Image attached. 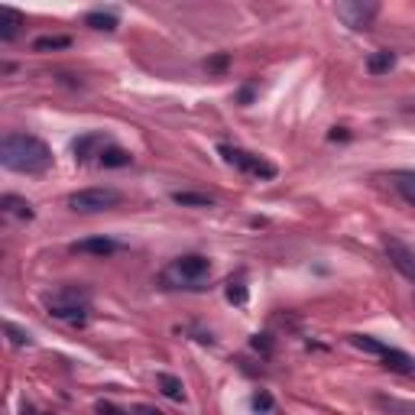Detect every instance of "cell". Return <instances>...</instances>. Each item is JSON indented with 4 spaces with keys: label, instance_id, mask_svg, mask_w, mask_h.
Masks as SVG:
<instances>
[{
    "label": "cell",
    "instance_id": "1",
    "mask_svg": "<svg viewBox=\"0 0 415 415\" xmlns=\"http://www.w3.org/2000/svg\"><path fill=\"white\" fill-rule=\"evenodd\" d=\"M52 150L45 146L33 133H7L0 140V162L10 172H23V176H39L45 169H52Z\"/></svg>",
    "mask_w": 415,
    "mask_h": 415
},
{
    "label": "cell",
    "instance_id": "2",
    "mask_svg": "<svg viewBox=\"0 0 415 415\" xmlns=\"http://www.w3.org/2000/svg\"><path fill=\"white\" fill-rule=\"evenodd\" d=\"M45 311L65 325H85L91 318V292L85 286H59L55 292L45 295Z\"/></svg>",
    "mask_w": 415,
    "mask_h": 415
},
{
    "label": "cell",
    "instance_id": "3",
    "mask_svg": "<svg viewBox=\"0 0 415 415\" xmlns=\"http://www.w3.org/2000/svg\"><path fill=\"white\" fill-rule=\"evenodd\" d=\"M351 344L360 347L363 353L380 357L383 367L393 370V373H399V377H412L415 373V357H409V353L399 351V347H389V344H383V341H377V337H370V335H351Z\"/></svg>",
    "mask_w": 415,
    "mask_h": 415
},
{
    "label": "cell",
    "instance_id": "4",
    "mask_svg": "<svg viewBox=\"0 0 415 415\" xmlns=\"http://www.w3.org/2000/svg\"><path fill=\"white\" fill-rule=\"evenodd\" d=\"M218 153H221V160L227 162V166H234L237 172H244V176L276 178V166L273 162H266L263 156H256V153H247V150H240V146H230V143H221Z\"/></svg>",
    "mask_w": 415,
    "mask_h": 415
},
{
    "label": "cell",
    "instance_id": "5",
    "mask_svg": "<svg viewBox=\"0 0 415 415\" xmlns=\"http://www.w3.org/2000/svg\"><path fill=\"white\" fill-rule=\"evenodd\" d=\"M120 202H124V195L117 192V188H81V192L69 195L71 211H85V214L107 211V208H117Z\"/></svg>",
    "mask_w": 415,
    "mask_h": 415
},
{
    "label": "cell",
    "instance_id": "6",
    "mask_svg": "<svg viewBox=\"0 0 415 415\" xmlns=\"http://www.w3.org/2000/svg\"><path fill=\"white\" fill-rule=\"evenodd\" d=\"M208 273H211V260H208V256H202V253H185V256H178V260H172V266L166 269L169 279H176V283H185V286L202 283Z\"/></svg>",
    "mask_w": 415,
    "mask_h": 415
},
{
    "label": "cell",
    "instance_id": "7",
    "mask_svg": "<svg viewBox=\"0 0 415 415\" xmlns=\"http://www.w3.org/2000/svg\"><path fill=\"white\" fill-rule=\"evenodd\" d=\"M383 250H386L389 263L396 266L409 283H415V250L409 247L406 240H399L396 234H383Z\"/></svg>",
    "mask_w": 415,
    "mask_h": 415
},
{
    "label": "cell",
    "instance_id": "8",
    "mask_svg": "<svg viewBox=\"0 0 415 415\" xmlns=\"http://www.w3.org/2000/svg\"><path fill=\"white\" fill-rule=\"evenodd\" d=\"M377 13H380V7H377V3H363V0H347V3H337V17L344 20L351 29L370 27Z\"/></svg>",
    "mask_w": 415,
    "mask_h": 415
},
{
    "label": "cell",
    "instance_id": "9",
    "mask_svg": "<svg viewBox=\"0 0 415 415\" xmlns=\"http://www.w3.org/2000/svg\"><path fill=\"white\" fill-rule=\"evenodd\" d=\"M107 146H111V143H107L104 133H85V136H78V140L71 143V153H75V162H81V166H85L91 156H97V160H101V153H104Z\"/></svg>",
    "mask_w": 415,
    "mask_h": 415
},
{
    "label": "cell",
    "instance_id": "10",
    "mask_svg": "<svg viewBox=\"0 0 415 415\" xmlns=\"http://www.w3.org/2000/svg\"><path fill=\"white\" fill-rule=\"evenodd\" d=\"M71 253H85V256H111V253H117L120 250V244L117 240H111V237H85V240H75L71 244Z\"/></svg>",
    "mask_w": 415,
    "mask_h": 415
},
{
    "label": "cell",
    "instance_id": "11",
    "mask_svg": "<svg viewBox=\"0 0 415 415\" xmlns=\"http://www.w3.org/2000/svg\"><path fill=\"white\" fill-rule=\"evenodd\" d=\"M20 27H23V17H20L13 7H0V39L3 43H13L20 36Z\"/></svg>",
    "mask_w": 415,
    "mask_h": 415
},
{
    "label": "cell",
    "instance_id": "12",
    "mask_svg": "<svg viewBox=\"0 0 415 415\" xmlns=\"http://www.w3.org/2000/svg\"><path fill=\"white\" fill-rule=\"evenodd\" d=\"M120 17H117V10H91L88 17H85V27L91 29H101V33H114Z\"/></svg>",
    "mask_w": 415,
    "mask_h": 415
},
{
    "label": "cell",
    "instance_id": "13",
    "mask_svg": "<svg viewBox=\"0 0 415 415\" xmlns=\"http://www.w3.org/2000/svg\"><path fill=\"white\" fill-rule=\"evenodd\" d=\"M393 65H396V52L393 49H377L367 59V71L370 75H386V71H393Z\"/></svg>",
    "mask_w": 415,
    "mask_h": 415
},
{
    "label": "cell",
    "instance_id": "14",
    "mask_svg": "<svg viewBox=\"0 0 415 415\" xmlns=\"http://www.w3.org/2000/svg\"><path fill=\"white\" fill-rule=\"evenodd\" d=\"M0 208L7 214H13V218H20V221H33V204L27 202V198H17V195H3V202H0Z\"/></svg>",
    "mask_w": 415,
    "mask_h": 415
},
{
    "label": "cell",
    "instance_id": "15",
    "mask_svg": "<svg viewBox=\"0 0 415 415\" xmlns=\"http://www.w3.org/2000/svg\"><path fill=\"white\" fill-rule=\"evenodd\" d=\"M101 166L104 169H124V166H130L133 162V156H130V150H124V146H114V143H111V146H107L104 153H101Z\"/></svg>",
    "mask_w": 415,
    "mask_h": 415
},
{
    "label": "cell",
    "instance_id": "16",
    "mask_svg": "<svg viewBox=\"0 0 415 415\" xmlns=\"http://www.w3.org/2000/svg\"><path fill=\"white\" fill-rule=\"evenodd\" d=\"M393 185H396V192L415 208V172L412 169H399V172H393Z\"/></svg>",
    "mask_w": 415,
    "mask_h": 415
},
{
    "label": "cell",
    "instance_id": "17",
    "mask_svg": "<svg viewBox=\"0 0 415 415\" xmlns=\"http://www.w3.org/2000/svg\"><path fill=\"white\" fill-rule=\"evenodd\" d=\"M172 202L182 208H214V198L204 192H172Z\"/></svg>",
    "mask_w": 415,
    "mask_h": 415
},
{
    "label": "cell",
    "instance_id": "18",
    "mask_svg": "<svg viewBox=\"0 0 415 415\" xmlns=\"http://www.w3.org/2000/svg\"><path fill=\"white\" fill-rule=\"evenodd\" d=\"M156 383H160L162 396L176 399V402H182V399H185V386H182V380H178V377H172V373H160V377H156Z\"/></svg>",
    "mask_w": 415,
    "mask_h": 415
},
{
    "label": "cell",
    "instance_id": "19",
    "mask_svg": "<svg viewBox=\"0 0 415 415\" xmlns=\"http://www.w3.org/2000/svg\"><path fill=\"white\" fill-rule=\"evenodd\" d=\"M69 36H39V39H33V52H52V49H69Z\"/></svg>",
    "mask_w": 415,
    "mask_h": 415
},
{
    "label": "cell",
    "instance_id": "20",
    "mask_svg": "<svg viewBox=\"0 0 415 415\" xmlns=\"http://www.w3.org/2000/svg\"><path fill=\"white\" fill-rule=\"evenodd\" d=\"M224 295H227V302H234V305H247V286L240 283V279H227Z\"/></svg>",
    "mask_w": 415,
    "mask_h": 415
},
{
    "label": "cell",
    "instance_id": "21",
    "mask_svg": "<svg viewBox=\"0 0 415 415\" xmlns=\"http://www.w3.org/2000/svg\"><path fill=\"white\" fill-rule=\"evenodd\" d=\"M3 331H7V335H10V341H13V347H29V344H33V337H29L27 331H20V328L13 325V321H7V325H3Z\"/></svg>",
    "mask_w": 415,
    "mask_h": 415
},
{
    "label": "cell",
    "instance_id": "22",
    "mask_svg": "<svg viewBox=\"0 0 415 415\" xmlns=\"http://www.w3.org/2000/svg\"><path fill=\"white\" fill-rule=\"evenodd\" d=\"M253 409H256V412H269V409H273V396H269V393H256V396H253Z\"/></svg>",
    "mask_w": 415,
    "mask_h": 415
},
{
    "label": "cell",
    "instance_id": "23",
    "mask_svg": "<svg viewBox=\"0 0 415 415\" xmlns=\"http://www.w3.org/2000/svg\"><path fill=\"white\" fill-rule=\"evenodd\" d=\"M97 415H127L124 409H117L111 406V402H97Z\"/></svg>",
    "mask_w": 415,
    "mask_h": 415
},
{
    "label": "cell",
    "instance_id": "24",
    "mask_svg": "<svg viewBox=\"0 0 415 415\" xmlns=\"http://www.w3.org/2000/svg\"><path fill=\"white\" fill-rule=\"evenodd\" d=\"M328 136H331V140H347V136H351V133H347L344 127H335V130L328 133Z\"/></svg>",
    "mask_w": 415,
    "mask_h": 415
},
{
    "label": "cell",
    "instance_id": "25",
    "mask_svg": "<svg viewBox=\"0 0 415 415\" xmlns=\"http://www.w3.org/2000/svg\"><path fill=\"white\" fill-rule=\"evenodd\" d=\"M224 65H227V55H218V59L208 62V69H224Z\"/></svg>",
    "mask_w": 415,
    "mask_h": 415
},
{
    "label": "cell",
    "instance_id": "26",
    "mask_svg": "<svg viewBox=\"0 0 415 415\" xmlns=\"http://www.w3.org/2000/svg\"><path fill=\"white\" fill-rule=\"evenodd\" d=\"M136 412L140 415H162V412H156V409H150V406H136Z\"/></svg>",
    "mask_w": 415,
    "mask_h": 415
},
{
    "label": "cell",
    "instance_id": "27",
    "mask_svg": "<svg viewBox=\"0 0 415 415\" xmlns=\"http://www.w3.org/2000/svg\"><path fill=\"white\" fill-rule=\"evenodd\" d=\"M33 415H49V412H33Z\"/></svg>",
    "mask_w": 415,
    "mask_h": 415
}]
</instances>
